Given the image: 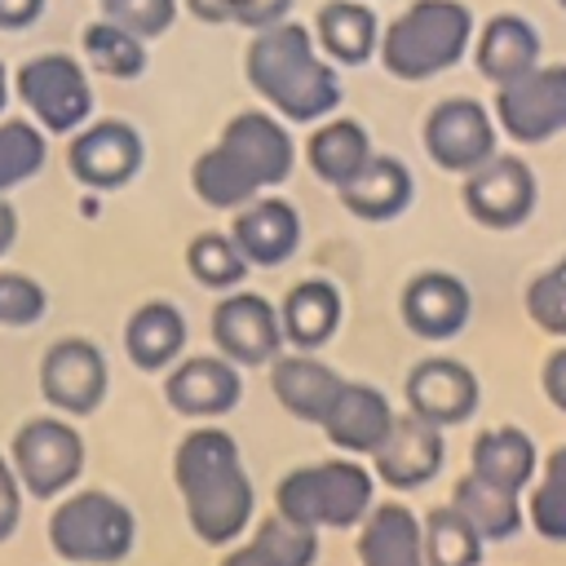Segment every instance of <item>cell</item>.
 <instances>
[{"label": "cell", "instance_id": "44", "mask_svg": "<svg viewBox=\"0 0 566 566\" xmlns=\"http://www.w3.org/2000/svg\"><path fill=\"white\" fill-rule=\"evenodd\" d=\"M217 566H279V562H274L256 539L243 535V539H234L230 548H221V562H217Z\"/></svg>", "mask_w": 566, "mask_h": 566}, {"label": "cell", "instance_id": "43", "mask_svg": "<svg viewBox=\"0 0 566 566\" xmlns=\"http://www.w3.org/2000/svg\"><path fill=\"white\" fill-rule=\"evenodd\" d=\"M539 389H544V398H548L557 411H566V340L544 358V367H539Z\"/></svg>", "mask_w": 566, "mask_h": 566}, {"label": "cell", "instance_id": "27", "mask_svg": "<svg viewBox=\"0 0 566 566\" xmlns=\"http://www.w3.org/2000/svg\"><path fill=\"white\" fill-rule=\"evenodd\" d=\"M371 155H376V150H371L367 128H363L358 119H349V115H327V119H318V128H314L310 142H305V164H310V172H314L323 186H332V190H340Z\"/></svg>", "mask_w": 566, "mask_h": 566}, {"label": "cell", "instance_id": "21", "mask_svg": "<svg viewBox=\"0 0 566 566\" xmlns=\"http://www.w3.org/2000/svg\"><path fill=\"white\" fill-rule=\"evenodd\" d=\"M345 376L314 358L310 349H283L274 363H270V394L274 402L292 416V420H305V424H323L327 407L336 402Z\"/></svg>", "mask_w": 566, "mask_h": 566}, {"label": "cell", "instance_id": "5", "mask_svg": "<svg viewBox=\"0 0 566 566\" xmlns=\"http://www.w3.org/2000/svg\"><path fill=\"white\" fill-rule=\"evenodd\" d=\"M44 539L66 566H115L137 548V513L102 486H71L57 495Z\"/></svg>", "mask_w": 566, "mask_h": 566}, {"label": "cell", "instance_id": "11", "mask_svg": "<svg viewBox=\"0 0 566 566\" xmlns=\"http://www.w3.org/2000/svg\"><path fill=\"white\" fill-rule=\"evenodd\" d=\"M212 345L226 354L234 367H270L287 345L279 327V305L265 301L261 292L230 287L212 305Z\"/></svg>", "mask_w": 566, "mask_h": 566}, {"label": "cell", "instance_id": "36", "mask_svg": "<svg viewBox=\"0 0 566 566\" xmlns=\"http://www.w3.org/2000/svg\"><path fill=\"white\" fill-rule=\"evenodd\" d=\"M49 159V137L35 119H0V195L27 186Z\"/></svg>", "mask_w": 566, "mask_h": 566}, {"label": "cell", "instance_id": "47", "mask_svg": "<svg viewBox=\"0 0 566 566\" xmlns=\"http://www.w3.org/2000/svg\"><path fill=\"white\" fill-rule=\"evenodd\" d=\"M13 239H18V212H13V203L0 195V256L13 248Z\"/></svg>", "mask_w": 566, "mask_h": 566}, {"label": "cell", "instance_id": "30", "mask_svg": "<svg viewBox=\"0 0 566 566\" xmlns=\"http://www.w3.org/2000/svg\"><path fill=\"white\" fill-rule=\"evenodd\" d=\"M376 40H380L376 13L363 0H332L314 18V44H318V53L332 57V62H340V66H363L376 53Z\"/></svg>", "mask_w": 566, "mask_h": 566}, {"label": "cell", "instance_id": "4", "mask_svg": "<svg viewBox=\"0 0 566 566\" xmlns=\"http://www.w3.org/2000/svg\"><path fill=\"white\" fill-rule=\"evenodd\" d=\"M473 44V13L460 0H416L376 40V57L394 80H433Z\"/></svg>", "mask_w": 566, "mask_h": 566}, {"label": "cell", "instance_id": "45", "mask_svg": "<svg viewBox=\"0 0 566 566\" xmlns=\"http://www.w3.org/2000/svg\"><path fill=\"white\" fill-rule=\"evenodd\" d=\"M44 13V0H0V27L4 31H22Z\"/></svg>", "mask_w": 566, "mask_h": 566}, {"label": "cell", "instance_id": "15", "mask_svg": "<svg viewBox=\"0 0 566 566\" xmlns=\"http://www.w3.org/2000/svg\"><path fill=\"white\" fill-rule=\"evenodd\" d=\"M495 115L473 97H447L424 119V155L442 172H469L495 155Z\"/></svg>", "mask_w": 566, "mask_h": 566}, {"label": "cell", "instance_id": "3", "mask_svg": "<svg viewBox=\"0 0 566 566\" xmlns=\"http://www.w3.org/2000/svg\"><path fill=\"white\" fill-rule=\"evenodd\" d=\"M376 473L358 455H332L296 464L274 486V509L323 531H354L376 504Z\"/></svg>", "mask_w": 566, "mask_h": 566}, {"label": "cell", "instance_id": "22", "mask_svg": "<svg viewBox=\"0 0 566 566\" xmlns=\"http://www.w3.org/2000/svg\"><path fill=\"white\" fill-rule=\"evenodd\" d=\"M354 531L358 566H424L420 513L407 500H376Z\"/></svg>", "mask_w": 566, "mask_h": 566}, {"label": "cell", "instance_id": "38", "mask_svg": "<svg viewBox=\"0 0 566 566\" xmlns=\"http://www.w3.org/2000/svg\"><path fill=\"white\" fill-rule=\"evenodd\" d=\"M526 318L544 332V336H557L566 340V256H557L548 270H539L531 283H526Z\"/></svg>", "mask_w": 566, "mask_h": 566}, {"label": "cell", "instance_id": "19", "mask_svg": "<svg viewBox=\"0 0 566 566\" xmlns=\"http://www.w3.org/2000/svg\"><path fill=\"white\" fill-rule=\"evenodd\" d=\"M230 239L248 256L252 270H279L301 248V212L279 195H256L230 217Z\"/></svg>", "mask_w": 566, "mask_h": 566}, {"label": "cell", "instance_id": "14", "mask_svg": "<svg viewBox=\"0 0 566 566\" xmlns=\"http://www.w3.org/2000/svg\"><path fill=\"white\" fill-rule=\"evenodd\" d=\"M402 398H407L411 416H420L438 429H455L478 416L482 380L460 358H420L402 380Z\"/></svg>", "mask_w": 566, "mask_h": 566}, {"label": "cell", "instance_id": "39", "mask_svg": "<svg viewBox=\"0 0 566 566\" xmlns=\"http://www.w3.org/2000/svg\"><path fill=\"white\" fill-rule=\"evenodd\" d=\"M49 310V292L22 274V270H0V327H35Z\"/></svg>", "mask_w": 566, "mask_h": 566}, {"label": "cell", "instance_id": "46", "mask_svg": "<svg viewBox=\"0 0 566 566\" xmlns=\"http://www.w3.org/2000/svg\"><path fill=\"white\" fill-rule=\"evenodd\" d=\"M186 9H190L199 22H234L239 0H186Z\"/></svg>", "mask_w": 566, "mask_h": 566}, {"label": "cell", "instance_id": "1", "mask_svg": "<svg viewBox=\"0 0 566 566\" xmlns=\"http://www.w3.org/2000/svg\"><path fill=\"white\" fill-rule=\"evenodd\" d=\"M172 486L186 509V526L208 548H230L256 522V486L243 469L239 442L217 420H195V429L172 451Z\"/></svg>", "mask_w": 566, "mask_h": 566}, {"label": "cell", "instance_id": "2", "mask_svg": "<svg viewBox=\"0 0 566 566\" xmlns=\"http://www.w3.org/2000/svg\"><path fill=\"white\" fill-rule=\"evenodd\" d=\"M243 71L265 106L287 124H318L340 106L336 66L318 53L314 35L301 22L261 27L248 44Z\"/></svg>", "mask_w": 566, "mask_h": 566}, {"label": "cell", "instance_id": "9", "mask_svg": "<svg viewBox=\"0 0 566 566\" xmlns=\"http://www.w3.org/2000/svg\"><path fill=\"white\" fill-rule=\"evenodd\" d=\"M35 385H40V398L49 402V411L80 420L106 402L111 367H106V354L88 336H62L44 349Z\"/></svg>", "mask_w": 566, "mask_h": 566}, {"label": "cell", "instance_id": "37", "mask_svg": "<svg viewBox=\"0 0 566 566\" xmlns=\"http://www.w3.org/2000/svg\"><path fill=\"white\" fill-rule=\"evenodd\" d=\"M248 539H256L279 566H318V548H323L314 526H305V522H296V517H287L279 509L270 517L252 522Z\"/></svg>", "mask_w": 566, "mask_h": 566}, {"label": "cell", "instance_id": "32", "mask_svg": "<svg viewBox=\"0 0 566 566\" xmlns=\"http://www.w3.org/2000/svg\"><path fill=\"white\" fill-rule=\"evenodd\" d=\"M526 504V526L548 539V544H566V442L553 447L548 455H539L535 482L522 495Z\"/></svg>", "mask_w": 566, "mask_h": 566}, {"label": "cell", "instance_id": "40", "mask_svg": "<svg viewBox=\"0 0 566 566\" xmlns=\"http://www.w3.org/2000/svg\"><path fill=\"white\" fill-rule=\"evenodd\" d=\"M102 13L119 27H128L142 40H155L172 27L177 18V0H102Z\"/></svg>", "mask_w": 566, "mask_h": 566}, {"label": "cell", "instance_id": "33", "mask_svg": "<svg viewBox=\"0 0 566 566\" xmlns=\"http://www.w3.org/2000/svg\"><path fill=\"white\" fill-rule=\"evenodd\" d=\"M190 190H195L208 208H217V212H234V208H243L248 199L265 195V190H256V181H252L217 142L190 164Z\"/></svg>", "mask_w": 566, "mask_h": 566}, {"label": "cell", "instance_id": "25", "mask_svg": "<svg viewBox=\"0 0 566 566\" xmlns=\"http://www.w3.org/2000/svg\"><path fill=\"white\" fill-rule=\"evenodd\" d=\"M186 340H190V327L172 301H142L124 323V354L137 371H150V376L168 371L186 354Z\"/></svg>", "mask_w": 566, "mask_h": 566}, {"label": "cell", "instance_id": "24", "mask_svg": "<svg viewBox=\"0 0 566 566\" xmlns=\"http://www.w3.org/2000/svg\"><path fill=\"white\" fill-rule=\"evenodd\" d=\"M340 203L345 212H354L358 221H394L411 208L416 199V177L402 159L394 155H371L340 190Z\"/></svg>", "mask_w": 566, "mask_h": 566}, {"label": "cell", "instance_id": "26", "mask_svg": "<svg viewBox=\"0 0 566 566\" xmlns=\"http://www.w3.org/2000/svg\"><path fill=\"white\" fill-rule=\"evenodd\" d=\"M535 469H539V447L522 424H491L469 447V473L504 491L526 495V486L535 482Z\"/></svg>", "mask_w": 566, "mask_h": 566}, {"label": "cell", "instance_id": "23", "mask_svg": "<svg viewBox=\"0 0 566 566\" xmlns=\"http://www.w3.org/2000/svg\"><path fill=\"white\" fill-rule=\"evenodd\" d=\"M345 323V296L327 279H301L283 301H279V327L287 349H310L318 354L327 340H336Z\"/></svg>", "mask_w": 566, "mask_h": 566}, {"label": "cell", "instance_id": "31", "mask_svg": "<svg viewBox=\"0 0 566 566\" xmlns=\"http://www.w3.org/2000/svg\"><path fill=\"white\" fill-rule=\"evenodd\" d=\"M420 544H424V566H482L486 557V539L451 500L420 517Z\"/></svg>", "mask_w": 566, "mask_h": 566}, {"label": "cell", "instance_id": "20", "mask_svg": "<svg viewBox=\"0 0 566 566\" xmlns=\"http://www.w3.org/2000/svg\"><path fill=\"white\" fill-rule=\"evenodd\" d=\"M394 402L385 389L367 385V380H345L336 402L327 407L323 416V438L340 451V455H358V460H371V451L385 442V433L394 429Z\"/></svg>", "mask_w": 566, "mask_h": 566}, {"label": "cell", "instance_id": "6", "mask_svg": "<svg viewBox=\"0 0 566 566\" xmlns=\"http://www.w3.org/2000/svg\"><path fill=\"white\" fill-rule=\"evenodd\" d=\"M4 455H9L18 482H22V491L31 500H57L84 473V438L71 424V416H57V411L31 416L13 433Z\"/></svg>", "mask_w": 566, "mask_h": 566}, {"label": "cell", "instance_id": "16", "mask_svg": "<svg viewBox=\"0 0 566 566\" xmlns=\"http://www.w3.org/2000/svg\"><path fill=\"white\" fill-rule=\"evenodd\" d=\"M447 464V438L438 424L411 416V411H398L394 416V429L385 433V442L371 451V473L380 486L389 491H420L429 486Z\"/></svg>", "mask_w": 566, "mask_h": 566}, {"label": "cell", "instance_id": "18", "mask_svg": "<svg viewBox=\"0 0 566 566\" xmlns=\"http://www.w3.org/2000/svg\"><path fill=\"white\" fill-rule=\"evenodd\" d=\"M402 327L420 340H455L473 318V292L451 270H420L398 296Z\"/></svg>", "mask_w": 566, "mask_h": 566}, {"label": "cell", "instance_id": "13", "mask_svg": "<svg viewBox=\"0 0 566 566\" xmlns=\"http://www.w3.org/2000/svg\"><path fill=\"white\" fill-rule=\"evenodd\" d=\"M164 402L186 420H221L243 402V367L226 354H181L164 371Z\"/></svg>", "mask_w": 566, "mask_h": 566}, {"label": "cell", "instance_id": "28", "mask_svg": "<svg viewBox=\"0 0 566 566\" xmlns=\"http://www.w3.org/2000/svg\"><path fill=\"white\" fill-rule=\"evenodd\" d=\"M473 62L491 84H509L539 62V31L522 13H495L478 35Z\"/></svg>", "mask_w": 566, "mask_h": 566}, {"label": "cell", "instance_id": "42", "mask_svg": "<svg viewBox=\"0 0 566 566\" xmlns=\"http://www.w3.org/2000/svg\"><path fill=\"white\" fill-rule=\"evenodd\" d=\"M287 9H292V0H239L234 22H239V27H248V31H261V27L283 22V18H287Z\"/></svg>", "mask_w": 566, "mask_h": 566}, {"label": "cell", "instance_id": "17", "mask_svg": "<svg viewBox=\"0 0 566 566\" xmlns=\"http://www.w3.org/2000/svg\"><path fill=\"white\" fill-rule=\"evenodd\" d=\"M217 146L256 181V190L283 186L296 168V142L287 133V119H279L270 111H239L221 128Z\"/></svg>", "mask_w": 566, "mask_h": 566}, {"label": "cell", "instance_id": "7", "mask_svg": "<svg viewBox=\"0 0 566 566\" xmlns=\"http://www.w3.org/2000/svg\"><path fill=\"white\" fill-rule=\"evenodd\" d=\"M495 128L517 146H539L566 133V62H535L509 84H495Z\"/></svg>", "mask_w": 566, "mask_h": 566}, {"label": "cell", "instance_id": "12", "mask_svg": "<svg viewBox=\"0 0 566 566\" xmlns=\"http://www.w3.org/2000/svg\"><path fill=\"white\" fill-rule=\"evenodd\" d=\"M146 146L128 119H93L71 133L66 168L88 190H119L142 172Z\"/></svg>", "mask_w": 566, "mask_h": 566}, {"label": "cell", "instance_id": "48", "mask_svg": "<svg viewBox=\"0 0 566 566\" xmlns=\"http://www.w3.org/2000/svg\"><path fill=\"white\" fill-rule=\"evenodd\" d=\"M9 106V71H4V62H0V111Z\"/></svg>", "mask_w": 566, "mask_h": 566}, {"label": "cell", "instance_id": "29", "mask_svg": "<svg viewBox=\"0 0 566 566\" xmlns=\"http://www.w3.org/2000/svg\"><path fill=\"white\" fill-rule=\"evenodd\" d=\"M451 504L473 522V531H478L486 544H504V539L522 535V526H526V504H522V495H517V491H504V486H495V482H486V478H478V473L455 478Z\"/></svg>", "mask_w": 566, "mask_h": 566}, {"label": "cell", "instance_id": "49", "mask_svg": "<svg viewBox=\"0 0 566 566\" xmlns=\"http://www.w3.org/2000/svg\"><path fill=\"white\" fill-rule=\"evenodd\" d=\"M557 4H562V9H566V0H557Z\"/></svg>", "mask_w": 566, "mask_h": 566}, {"label": "cell", "instance_id": "10", "mask_svg": "<svg viewBox=\"0 0 566 566\" xmlns=\"http://www.w3.org/2000/svg\"><path fill=\"white\" fill-rule=\"evenodd\" d=\"M460 199H464V212L482 230H517L535 212L539 186H535V172L526 159L495 150L491 159H482L478 168L464 172Z\"/></svg>", "mask_w": 566, "mask_h": 566}, {"label": "cell", "instance_id": "34", "mask_svg": "<svg viewBox=\"0 0 566 566\" xmlns=\"http://www.w3.org/2000/svg\"><path fill=\"white\" fill-rule=\"evenodd\" d=\"M186 270L195 283H203L212 292H230V287H243L252 265L239 252V243L230 239V230H203L186 243Z\"/></svg>", "mask_w": 566, "mask_h": 566}, {"label": "cell", "instance_id": "41", "mask_svg": "<svg viewBox=\"0 0 566 566\" xmlns=\"http://www.w3.org/2000/svg\"><path fill=\"white\" fill-rule=\"evenodd\" d=\"M22 504H27V491H22L9 455L0 451V544L13 539V531L22 526Z\"/></svg>", "mask_w": 566, "mask_h": 566}, {"label": "cell", "instance_id": "8", "mask_svg": "<svg viewBox=\"0 0 566 566\" xmlns=\"http://www.w3.org/2000/svg\"><path fill=\"white\" fill-rule=\"evenodd\" d=\"M18 97L44 133H75L93 115V88L71 53H40L18 66Z\"/></svg>", "mask_w": 566, "mask_h": 566}, {"label": "cell", "instance_id": "35", "mask_svg": "<svg viewBox=\"0 0 566 566\" xmlns=\"http://www.w3.org/2000/svg\"><path fill=\"white\" fill-rule=\"evenodd\" d=\"M84 57H88V66H97L102 75L133 80V75L146 71V40L133 35L128 27L102 18V22L84 27Z\"/></svg>", "mask_w": 566, "mask_h": 566}]
</instances>
